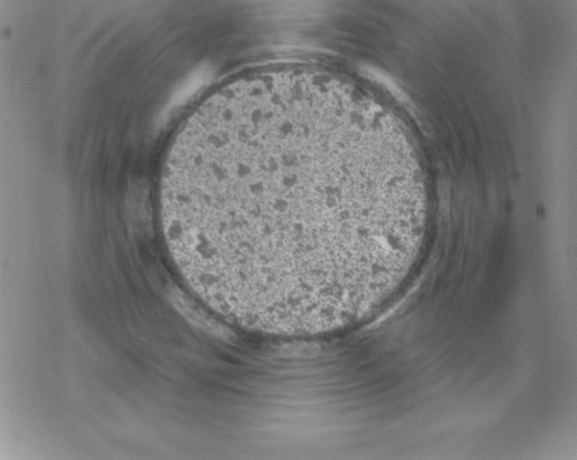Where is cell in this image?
Wrapping results in <instances>:
<instances>
[{
    "instance_id": "cell-1",
    "label": "cell",
    "mask_w": 577,
    "mask_h": 460,
    "mask_svg": "<svg viewBox=\"0 0 577 460\" xmlns=\"http://www.w3.org/2000/svg\"><path fill=\"white\" fill-rule=\"evenodd\" d=\"M161 216L204 302L228 322L285 336L370 317L425 237L392 122L300 70L245 77L200 106L168 153Z\"/></svg>"
},
{
    "instance_id": "cell-2",
    "label": "cell",
    "mask_w": 577,
    "mask_h": 460,
    "mask_svg": "<svg viewBox=\"0 0 577 460\" xmlns=\"http://www.w3.org/2000/svg\"><path fill=\"white\" fill-rule=\"evenodd\" d=\"M171 296L173 304L193 325L220 338H228L226 335V330L222 326L194 308L180 292L176 291Z\"/></svg>"
}]
</instances>
